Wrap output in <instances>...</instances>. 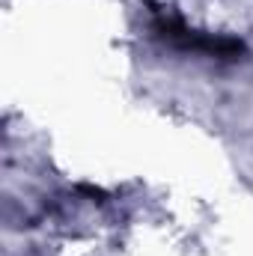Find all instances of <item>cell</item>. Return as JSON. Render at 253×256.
<instances>
[{
  "mask_svg": "<svg viewBox=\"0 0 253 256\" xmlns=\"http://www.w3.org/2000/svg\"><path fill=\"white\" fill-rule=\"evenodd\" d=\"M152 30L167 45H173L179 51H190V54H206L212 60H238V54L244 51V45L238 39L200 33V30L188 27L179 15H173L167 9H155L152 12Z\"/></svg>",
  "mask_w": 253,
  "mask_h": 256,
  "instance_id": "obj_1",
  "label": "cell"
}]
</instances>
